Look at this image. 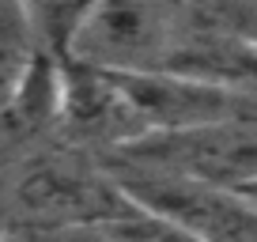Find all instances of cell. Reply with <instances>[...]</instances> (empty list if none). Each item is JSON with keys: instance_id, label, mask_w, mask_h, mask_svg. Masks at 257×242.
<instances>
[{"instance_id": "3957f363", "label": "cell", "mask_w": 257, "mask_h": 242, "mask_svg": "<svg viewBox=\"0 0 257 242\" xmlns=\"http://www.w3.org/2000/svg\"><path fill=\"white\" fill-rule=\"evenodd\" d=\"M53 137H61V144L83 155L110 159L144 140V125L113 72L61 57V98H57Z\"/></svg>"}, {"instance_id": "5b68a950", "label": "cell", "mask_w": 257, "mask_h": 242, "mask_svg": "<svg viewBox=\"0 0 257 242\" xmlns=\"http://www.w3.org/2000/svg\"><path fill=\"white\" fill-rule=\"evenodd\" d=\"M159 72H178L189 80L212 83L219 91H231L238 98H253L257 102V42L231 34L223 27H212L193 12V23L170 61Z\"/></svg>"}, {"instance_id": "277c9868", "label": "cell", "mask_w": 257, "mask_h": 242, "mask_svg": "<svg viewBox=\"0 0 257 242\" xmlns=\"http://www.w3.org/2000/svg\"><path fill=\"white\" fill-rule=\"evenodd\" d=\"M117 155L167 167L216 189L238 193L257 182V121H223V125H204L189 133H159V137L137 140Z\"/></svg>"}, {"instance_id": "8992f818", "label": "cell", "mask_w": 257, "mask_h": 242, "mask_svg": "<svg viewBox=\"0 0 257 242\" xmlns=\"http://www.w3.org/2000/svg\"><path fill=\"white\" fill-rule=\"evenodd\" d=\"M91 8H95V0H23L31 46L42 49V53L64 57L76 27L83 23V16Z\"/></svg>"}, {"instance_id": "6da1fadb", "label": "cell", "mask_w": 257, "mask_h": 242, "mask_svg": "<svg viewBox=\"0 0 257 242\" xmlns=\"http://www.w3.org/2000/svg\"><path fill=\"white\" fill-rule=\"evenodd\" d=\"M193 23L189 0H95L64 57L102 72H159Z\"/></svg>"}, {"instance_id": "ba28073f", "label": "cell", "mask_w": 257, "mask_h": 242, "mask_svg": "<svg viewBox=\"0 0 257 242\" xmlns=\"http://www.w3.org/2000/svg\"><path fill=\"white\" fill-rule=\"evenodd\" d=\"M0 242H113L102 227L95 223H4Z\"/></svg>"}, {"instance_id": "52a82bcc", "label": "cell", "mask_w": 257, "mask_h": 242, "mask_svg": "<svg viewBox=\"0 0 257 242\" xmlns=\"http://www.w3.org/2000/svg\"><path fill=\"white\" fill-rule=\"evenodd\" d=\"M102 231L110 234L113 242H204L201 234L185 231L174 219L159 216V212H152V208H140L137 201H128L117 216L106 219Z\"/></svg>"}, {"instance_id": "30bf717a", "label": "cell", "mask_w": 257, "mask_h": 242, "mask_svg": "<svg viewBox=\"0 0 257 242\" xmlns=\"http://www.w3.org/2000/svg\"><path fill=\"white\" fill-rule=\"evenodd\" d=\"M0 46L34 49L31 31H27V16H23V0H0Z\"/></svg>"}, {"instance_id": "9c48e42d", "label": "cell", "mask_w": 257, "mask_h": 242, "mask_svg": "<svg viewBox=\"0 0 257 242\" xmlns=\"http://www.w3.org/2000/svg\"><path fill=\"white\" fill-rule=\"evenodd\" d=\"M193 12L208 19L212 27H223L231 34L257 42V0H201V4H193Z\"/></svg>"}, {"instance_id": "7a4b0ae2", "label": "cell", "mask_w": 257, "mask_h": 242, "mask_svg": "<svg viewBox=\"0 0 257 242\" xmlns=\"http://www.w3.org/2000/svg\"><path fill=\"white\" fill-rule=\"evenodd\" d=\"M12 204L27 223H95L102 227L128 204L113 186L102 159L76 148H53L34 155L12 178Z\"/></svg>"}, {"instance_id": "7c38bea8", "label": "cell", "mask_w": 257, "mask_h": 242, "mask_svg": "<svg viewBox=\"0 0 257 242\" xmlns=\"http://www.w3.org/2000/svg\"><path fill=\"white\" fill-rule=\"evenodd\" d=\"M238 197H242V201H249V204L257 208V182H253V186H246V189H238Z\"/></svg>"}, {"instance_id": "8fae6325", "label": "cell", "mask_w": 257, "mask_h": 242, "mask_svg": "<svg viewBox=\"0 0 257 242\" xmlns=\"http://www.w3.org/2000/svg\"><path fill=\"white\" fill-rule=\"evenodd\" d=\"M34 49H12V46H0V113L8 110L12 95H16V83L19 76H23V65L27 57H31Z\"/></svg>"}]
</instances>
